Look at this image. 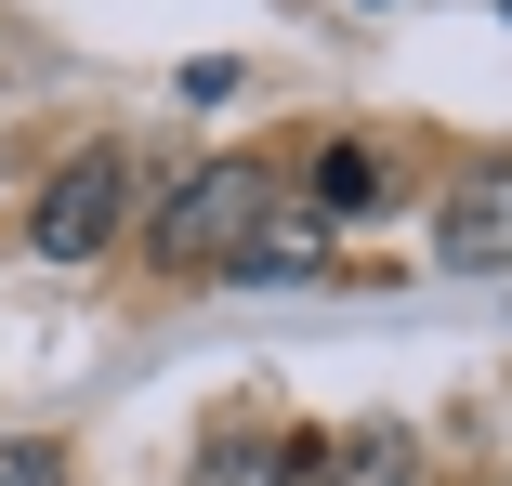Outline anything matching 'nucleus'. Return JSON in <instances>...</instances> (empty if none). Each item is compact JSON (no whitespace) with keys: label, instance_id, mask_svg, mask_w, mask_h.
I'll use <instances>...</instances> for the list:
<instances>
[{"label":"nucleus","instance_id":"1","mask_svg":"<svg viewBox=\"0 0 512 486\" xmlns=\"http://www.w3.org/2000/svg\"><path fill=\"white\" fill-rule=\"evenodd\" d=\"M263 224H276V171H263V158H197L171 198H158V263H171V276H184V263L224 276Z\"/></svg>","mask_w":512,"mask_h":486},{"label":"nucleus","instance_id":"2","mask_svg":"<svg viewBox=\"0 0 512 486\" xmlns=\"http://www.w3.org/2000/svg\"><path fill=\"white\" fill-rule=\"evenodd\" d=\"M119 211H132V171H119V145H92V158H66V171L40 184L27 250H40V263H92V250H119Z\"/></svg>","mask_w":512,"mask_h":486},{"label":"nucleus","instance_id":"3","mask_svg":"<svg viewBox=\"0 0 512 486\" xmlns=\"http://www.w3.org/2000/svg\"><path fill=\"white\" fill-rule=\"evenodd\" d=\"M316 486H434V460L407 421H355V434H316Z\"/></svg>","mask_w":512,"mask_h":486},{"label":"nucleus","instance_id":"4","mask_svg":"<svg viewBox=\"0 0 512 486\" xmlns=\"http://www.w3.org/2000/svg\"><path fill=\"white\" fill-rule=\"evenodd\" d=\"M434 237H447V263H460V276H499V263H512V171H473L460 198H447V224H434Z\"/></svg>","mask_w":512,"mask_h":486},{"label":"nucleus","instance_id":"5","mask_svg":"<svg viewBox=\"0 0 512 486\" xmlns=\"http://www.w3.org/2000/svg\"><path fill=\"white\" fill-rule=\"evenodd\" d=\"M184 486H316V434H224V447H197Z\"/></svg>","mask_w":512,"mask_h":486},{"label":"nucleus","instance_id":"6","mask_svg":"<svg viewBox=\"0 0 512 486\" xmlns=\"http://www.w3.org/2000/svg\"><path fill=\"white\" fill-rule=\"evenodd\" d=\"M224 276H250V289H263V276H329V211H289V224H263V237H250Z\"/></svg>","mask_w":512,"mask_h":486},{"label":"nucleus","instance_id":"7","mask_svg":"<svg viewBox=\"0 0 512 486\" xmlns=\"http://www.w3.org/2000/svg\"><path fill=\"white\" fill-rule=\"evenodd\" d=\"M368 198H381V158L368 145H329L316 158V211H368Z\"/></svg>","mask_w":512,"mask_h":486},{"label":"nucleus","instance_id":"8","mask_svg":"<svg viewBox=\"0 0 512 486\" xmlns=\"http://www.w3.org/2000/svg\"><path fill=\"white\" fill-rule=\"evenodd\" d=\"M0 486H66V460H53L40 434H14V447H0Z\"/></svg>","mask_w":512,"mask_h":486}]
</instances>
